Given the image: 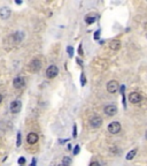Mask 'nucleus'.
Segmentation results:
<instances>
[{
  "mask_svg": "<svg viewBox=\"0 0 147 166\" xmlns=\"http://www.w3.org/2000/svg\"><path fill=\"white\" fill-rule=\"evenodd\" d=\"M121 129H122V127H121V123L117 122V121H113V122L109 123L108 126V132L110 134H117L121 132Z\"/></svg>",
  "mask_w": 147,
  "mask_h": 166,
  "instance_id": "f257e3e1",
  "label": "nucleus"
},
{
  "mask_svg": "<svg viewBox=\"0 0 147 166\" xmlns=\"http://www.w3.org/2000/svg\"><path fill=\"white\" fill-rule=\"evenodd\" d=\"M119 88V84L117 81H109L108 83H107V91L110 92V94H115V92H117Z\"/></svg>",
  "mask_w": 147,
  "mask_h": 166,
  "instance_id": "f03ea898",
  "label": "nucleus"
},
{
  "mask_svg": "<svg viewBox=\"0 0 147 166\" xmlns=\"http://www.w3.org/2000/svg\"><path fill=\"white\" fill-rule=\"evenodd\" d=\"M57 74H59V68H57L55 65H51V66L46 69V76H47L48 79H53V77H55Z\"/></svg>",
  "mask_w": 147,
  "mask_h": 166,
  "instance_id": "7ed1b4c3",
  "label": "nucleus"
},
{
  "mask_svg": "<svg viewBox=\"0 0 147 166\" xmlns=\"http://www.w3.org/2000/svg\"><path fill=\"white\" fill-rule=\"evenodd\" d=\"M129 100L132 103V104H138L141 102V95L139 92H131L129 95Z\"/></svg>",
  "mask_w": 147,
  "mask_h": 166,
  "instance_id": "20e7f679",
  "label": "nucleus"
},
{
  "mask_svg": "<svg viewBox=\"0 0 147 166\" xmlns=\"http://www.w3.org/2000/svg\"><path fill=\"white\" fill-rule=\"evenodd\" d=\"M104 112L106 115L113 117V115H115L116 112H117V107H116L115 105H107V106L104 109Z\"/></svg>",
  "mask_w": 147,
  "mask_h": 166,
  "instance_id": "39448f33",
  "label": "nucleus"
},
{
  "mask_svg": "<svg viewBox=\"0 0 147 166\" xmlns=\"http://www.w3.org/2000/svg\"><path fill=\"white\" fill-rule=\"evenodd\" d=\"M21 109H22V103L20 100L12 102V104H10V111H12V113H19L20 111H21Z\"/></svg>",
  "mask_w": 147,
  "mask_h": 166,
  "instance_id": "423d86ee",
  "label": "nucleus"
},
{
  "mask_svg": "<svg viewBox=\"0 0 147 166\" xmlns=\"http://www.w3.org/2000/svg\"><path fill=\"white\" fill-rule=\"evenodd\" d=\"M13 86H14V88H16V89H21V88H23V87L25 86V80H24L23 77H21V76L15 77L14 81H13Z\"/></svg>",
  "mask_w": 147,
  "mask_h": 166,
  "instance_id": "0eeeda50",
  "label": "nucleus"
},
{
  "mask_svg": "<svg viewBox=\"0 0 147 166\" xmlns=\"http://www.w3.org/2000/svg\"><path fill=\"white\" fill-rule=\"evenodd\" d=\"M90 123L93 128H99V127H101V125H102V119L100 118V117H92L90 120Z\"/></svg>",
  "mask_w": 147,
  "mask_h": 166,
  "instance_id": "6e6552de",
  "label": "nucleus"
},
{
  "mask_svg": "<svg viewBox=\"0 0 147 166\" xmlns=\"http://www.w3.org/2000/svg\"><path fill=\"white\" fill-rule=\"evenodd\" d=\"M42 67V62L38 59H33L32 61L30 62V69L32 71H38Z\"/></svg>",
  "mask_w": 147,
  "mask_h": 166,
  "instance_id": "1a4fd4ad",
  "label": "nucleus"
},
{
  "mask_svg": "<svg viewBox=\"0 0 147 166\" xmlns=\"http://www.w3.org/2000/svg\"><path fill=\"white\" fill-rule=\"evenodd\" d=\"M27 142L29 144H35V143L38 142V135L36 133H30L28 134V136H27Z\"/></svg>",
  "mask_w": 147,
  "mask_h": 166,
  "instance_id": "9d476101",
  "label": "nucleus"
},
{
  "mask_svg": "<svg viewBox=\"0 0 147 166\" xmlns=\"http://www.w3.org/2000/svg\"><path fill=\"white\" fill-rule=\"evenodd\" d=\"M10 10L9 8H7V7H2L1 10H0V17L1 19H4V20H6V19H8L10 16Z\"/></svg>",
  "mask_w": 147,
  "mask_h": 166,
  "instance_id": "9b49d317",
  "label": "nucleus"
},
{
  "mask_svg": "<svg viewBox=\"0 0 147 166\" xmlns=\"http://www.w3.org/2000/svg\"><path fill=\"white\" fill-rule=\"evenodd\" d=\"M109 48H110V50H113V51H117L121 48V42H119V39H114V41H112L109 43Z\"/></svg>",
  "mask_w": 147,
  "mask_h": 166,
  "instance_id": "f8f14e48",
  "label": "nucleus"
},
{
  "mask_svg": "<svg viewBox=\"0 0 147 166\" xmlns=\"http://www.w3.org/2000/svg\"><path fill=\"white\" fill-rule=\"evenodd\" d=\"M95 20H97V16H95V15H89V16H86L85 22L87 24H92L95 22Z\"/></svg>",
  "mask_w": 147,
  "mask_h": 166,
  "instance_id": "ddd939ff",
  "label": "nucleus"
},
{
  "mask_svg": "<svg viewBox=\"0 0 147 166\" xmlns=\"http://www.w3.org/2000/svg\"><path fill=\"white\" fill-rule=\"evenodd\" d=\"M136 153H137V149H133V150H131L130 152H128V155H127V160H132L133 157L136 156Z\"/></svg>",
  "mask_w": 147,
  "mask_h": 166,
  "instance_id": "4468645a",
  "label": "nucleus"
},
{
  "mask_svg": "<svg viewBox=\"0 0 147 166\" xmlns=\"http://www.w3.org/2000/svg\"><path fill=\"white\" fill-rule=\"evenodd\" d=\"M67 52L69 54V57H74V48H72V46H68L67 48Z\"/></svg>",
  "mask_w": 147,
  "mask_h": 166,
  "instance_id": "2eb2a0df",
  "label": "nucleus"
},
{
  "mask_svg": "<svg viewBox=\"0 0 147 166\" xmlns=\"http://www.w3.org/2000/svg\"><path fill=\"white\" fill-rule=\"evenodd\" d=\"M16 138H17V140H16V147L19 148L20 145H21V133H17V136H16Z\"/></svg>",
  "mask_w": 147,
  "mask_h": 166,
  "instance_id": "dca6fc26",
  "label": "nucleus"
},
{
  "mask_svg": "<svg viewBox=\"0 0 147 166\" xmlns=\"http://www.w3.org/2000/svg\"><path fill=\"white\" fill-rule=\"evenodd\" d=\"M81 82H82V86H85L86 83V79H85V75L82 73V76H81Z\"/></svg>",
  "mask_w": 147,
  "mask_h": 166,
  "instance_id": "f3484780",
  "label": "nucleus"
},
{
  "mask_svg": "<svg viewBox=\"0 0 147 166\" xmlns=\"http://www.w3.org/2000/svg\"><path fill=\"white\" fill-rule=\"evenodd\" d=\"M69 163H70V159H69L68 157H64V158H63V164L68 166V165H69Z\"/></svg>",
  "mask_w": 147,
  "mask_h": 166,
  "instance_id": "a211bd4d",
  "label": "nucleus"
},
{
  "mask_svg": "<svg viewBox=\"0 0 147 166\" xmlns=\"http://www.w3.org/2000/svg\"><path fill=\"white\" fill-rule=\"evenodd\" d=\"M78 152H79V145L77 144L76 147H75V149H74V155H78Z\"/></svg>",
  "mask_w": 147,
  "mask_h": 166,
  "instance_id": "6ab92c4d",
  "label": "nucleus"
},
{
  "mask_svg": "<svg viewBox=\"0 0 147 166\" xmlns=\"http://www.w3.org/2000/svg\"><path fill=\"white\" fill-rule=\"evenodd\" d=\"M90 166H100V164L98 161H93V163H91Z\"/></svg>",
  "mask_w": 147,
  "mask_h": 166,
  "instance_id": "aec40b11",
  "label": "nucleus"
},
{
  "mask_svg": "<svg viewBox=\"0 0 147 166\" xmlns=\"http://www.w3.org/2000/svg\"><path fill=\"white\" fill-rule=\"evenodd\" d=\"M19 163L21 164V165H22V164H24V163H25V159H24V158H20Z\"/></svg>",
  "mask_w": 147,
  "mask_h": 166,
  "instance_id": "412c9836",
  "label": "nucleus"
},
{
  "mask_svg": "<svg viewBox=\"0 0 147 166\" xmlns=\"http://www.w3.org/2000/svg\"><path fill=\"white\" fill-rule=\"evenodd\" d=\"M77 132H76V125H74V137H76Z\"/></svg>",
  "mask_w": 147,
  "mask_h": 166,
  "instance_id": "4be33fe9",
  "label": "nucleus"
},
{
  "mask_svg": "<svg viewBox=\"0 0 147 166\" xmlns=\"http://www.w3.org/2000/svg\"><path fill=\"white\" fill-rule=\"evenodd\" d=\"M99 33H100V31H97V33H94V38H95V39H98V38H99Z\"/></svg>",
  "mask_w": 147,
  "mask_h": 166,
  "instance_id": "5701e85b",
  "label": "nucleus"
},
{
  "mask_svg": "<svg viewBox=\"0 0 147 166\" xmlns=\"http://www.w3.org/2000/svg\"><path fill=\"white\" fill-rule=\"evenodd\" d=\"M30 166H36V159H32V163H31Z\"/></svg>",
  "mask_w": 147,
  "mask_h": 166,
  "instance_id": "b1692460",
  "label": "nucleus"
},
{
  "mask_svg": "<svg viewBox=\"0 0 147 166\" xmlns=\"http://www.w3.org/2000/svg\"><path fill=\"white\" fill-rule=\"evenodd\" d=\"M15 4H16V5H21V4H22V1H20V0H16V1H15Z\"/></svg>",
  "mask_w": 147,
  "mask_h": 166,
  "instance_id": "393cba45",
  "label": "nucleus"
},
{
  "mask_svg": "<svg viewBox=\"0 0 147 166\" xmlns=\"http://www.w3.org/2000/svg\"><path fill=\"white\" fill-rule=\"evenodd\" d=\"M79 54H81V56L83 54V51H82V45L79 46Z\"/></svg>",
  "mask_w": 147,
  "mask_h": 166,
  "instance_id": "a878e982",
  "label": "nucleus"
},
{
  "mask_svg": "<svg viewBox=\"0 0 147 166\" xmlns=\"http://www.w3.org/2000/svg\"><path fill=\"white\" fill-rule=\"evenodd\" d=\"M1 103H2V95L0 94V104H1Z\"/></svg>",
  "mask_w": 147,
  "mask_h": 166,
  "instance_id": "bb28decb",
  "label": "nucleus"
},
{
  "mask_svg": "<svg viewBox=\"0 0 147 166\" xmlns=\"http://www.w3.org/2000/svg\"><path fill=\"white\" fill-rule=\"evenodd\" d=\"M59 166H67V165H64V164H60Z\"/></svg>",
  "mask_w": 147,
  "mask_h": 166,
  "instance_id": "cd10ccee",
  "label": "nucleus"
},
{
  "mask_svg": "<svg viewBox=\"0 0 147 166\" xmlns=\"http://www.w3.org/2000/svg\"><path fill=\"white\" fill-rule=\"evenodd\" d=\"M146 138H147V133H146Z\"/></svg>",
  "mask_w": 147,
  "mask_h": 166,
  "instance_id": "c85d7f7f",
  "label": "nucleus"
},
{
  "mask_svg": "<svg viewBox=\"0 0 147 166\" xmlns=\"http://www.w3.org/2000/svg\"><path fill=\"white\" fill-rule=\"evenodd\" d=\"M146 37H147V36H146Z\"/></svg>",
  "mask_w": 147,
  "mask_h": 166,
  "instance_id": "c756f323",
  "label": "nucleus"
}]
</instances>
